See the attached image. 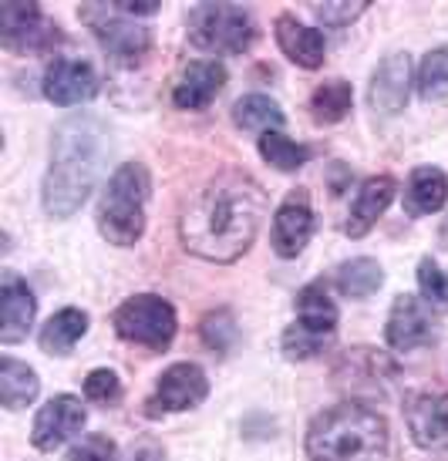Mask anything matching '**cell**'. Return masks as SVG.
Returning a JSON list of instances; mask_svg holds the SVG:
<instances>
[{
    "label": "cell",
    "mask_w": 448,
    "mask_h": 461,
    "mask_svg": "<svg viewBox=\"0 0 448 461\" xmlns=\"http://www.w3.org/2000/svg\"><path fill=\"white\" fill-rule=\"evenodd\" d=\"M267 219L263 185L236 168L219 172L196 193L179 219L182 246L209 263H233L253 246Z\"/></svg>",
    "instance_id": "obj_1"
},
{
    "label": "cell",
    "mask_w": 448,
    "mask_h": 461,
    "mask_svg": "<svg viewBox=\"0 0 448 461\" xmlns=\"http://www.w3.org/2000/svg\"><path fill=\"white\" fill-rule=\"evenodd\" d=\"M108 131L95 115L78 112L64 118L51 141V168L44 176V209L54 219L75 216L102 176Z\"/></svg>",
    "instance_id": "obj_2"
},
{
    "label": "cell",
    "mask_w": 448,
    "mask_h": 461,
    "mask_svg": "<svg viewBox=\"0 0 448 461\" xmlns=\"http://www.w3.org/2000/svg\"><path fill=\"white\" fill-rule=\"evenodd\" d=\"M310 461H398L391 424L364 404L320 411L307 428Z\"/></svg>",
    "instance_id": "obj_3"
},
{
    "label": "cell",
    "mask_w": 448,
    "mask_h": 461,
    "mask_svg": "<svg viewBox=\"0 0 448 461\" xmlns=\"http://www.w3.org/2000/svg\"><path fill=\"white\" fill-rule=\"evenodd\" d=\"M152 195L149 168L139 162L118 166L98 199V232L112 246H135L145 232V205Z\"/></svg>",
    "instance_id": "obj_4"
},
{
    "label": "cell",
    "mask_w": 448,
    "mask_h": 461,
    "mask_svg": "<svg viewBox=\"0 0 448 461\" xmlns=\"http://www.w3.org/2000/svg\"><path fill=\"white\" fill-rule=\"evenodd\" d=\"M189 41L213 54H243L256 41L253 14L236 4H199L189 11Z\"/></svg>",
    "instance_id": "obj_5"
},
{
    "label": "cell",
    "mask_w": 448,
    "mask_h": 461,
    "mask_svg": "<svg viewBox=\"0 0 448 461\" xmlns=\"http://www.w3.org/2000/svg\"><path fill=\"white\" fill-rule=\"evenodd\" d=\"M115 333L128 344H139L145 350H155V354H162L169 344H172V337H176V310L169 300L155 294H139L125 300L122 307L115 310Z\"/></svg>",
    "instance_id": "obj_6"
},
{
    "label": "cell",
    "mask_w": 448,
    "mask_h": 461,
    "mask_svg": "<svg viewBox=\"0 0 448 461\" xmlns=\"http://www.w3.org/2000/svg\"><path fill=\"white\" fill-rule=\"evenodd\" d=\"M81 17L91 24L98 44H102L115 61H122V65H135V61H142V58L149 54V48H152L149 27H142L135 17L122 14L115 4H112V7H85Z\"/></svg>",
    "instance_id": "obj_7"
},
{
    "label": "cell",
    "mask_w": 448,
    "mask_h": 461,
    "mask_svg": "<svg viewBox=\"0 0 448 461\" xmlns=\"http://www.w3.org/2000/svg\"><path fill=\"white\" fill-rule=\"evenodd\" d=\"M0 38L4 48L17 54H41L51 51L54 44L61 41V31L54 21H48L41 14L38 4H4L0 7Z\"/></svg>",
    "instance_id": "obj_8"
},
{
    "label": "cell",
    "mask_w": 448,
    "mask_h": 461,
    "mask_svg": "<svg viewBox=\"0 0 448 461\" xmlns=\"http://www.w3.org/2000/svg\"><path fill=\"white\" fill-rule=\"evenodd\" d=\"M98 88H102L98 71L81 58H54L44 71V98L54 102L58 108L91 102L98 95Z\"/></svg>",
    "instance_id": "obj_9"
},
{
    "label": "cell",
    "mask_w": 448,
    "mask_h": 461,
    "mask_svg": "<svg viewBox=\"0 0 448 461\" xmlns=\"http://www.w3.org/2000/svg\"><path fill=\"white\" fill-rule=\"evenodd\" d=\"M310 236H314V209H310V195L304 193V189H294V193L283 199L280 209H277V216H273V232H270V240H273L277 257L290 259V257H300V253H304V246L310 243Z\"/></svg>",
    "instance_id": "obj_10"
},
{
    "label": "cell",
    "mask_w": 448,
    "mask_h": 461,
    "mask_svg": "<svg viewBox=\"0 0 448 461\" xmlns=\"http://www.w3.org/2000/svg\"><path fill=\"white\" fill-rule=\"evenodd\" d=\"M85 404L71 394H58L51 397L44 408L38 411L34 418V428H31V441L38 451H54L61 448L71 435H78L85 428Z\"/></svg>",
    "instance_id": "obj_11"
},
{
    "label": "cell",
    "mask_w": 448,
    "mask_h": 461,
    "mask_svg": "<svg viewBox=\"0 0 448 461\" xmlns=\"http://www.w3.org/2000/svg\"><path fill=\"white\" fill-rule=\"evenodd\" d=\"M384 337H388V344L395 347V350H415V347L432 344L435 340V323H432L428 307L411 294L395 296V307L388 313Z\"/></svg>",
    "instance_id": "obj_12"
},
{
    "label": "cell",
    "mask_w": 448,
    "mask_h": 461,
    "mask_svg": "<svg viewBox=\"0 0 448 461\" xmlns=\"http://www.w3.org/2000/svg\"><path fill=\"white\" fill-rule=\"evenodd\" d=\"M209 394V381L199 364H172L155 387V397L149 401V408L155 411H189L196 404H203Z\"/></svg>",
    "instance_id": "obj_13"
},
{
    "label": "cell",
    "mask_w": 448,
    "mask_h": 461,
    "mask_svg": "<svg viewBox=\"0 0 448 461\" xmlns=\"http://www.w3.org/2000/svg\"><path fill=\"white\" fill-rule=\"evenodd\" d=\"M34 313H38V300L14 269L4 273V283H0V340L4 344H21L34 323Z\"/></svg>",
    "instance_id": "obj_14"
},
{
    "label": "cell",
    "mask_w": 448,
    "mask_h": 461,
    "mask_svg": "<svg viewBox=\"0 0 448 461\" xmlns=\"http://www.w3.org/2000/svg\"><path fill=\"white\" fill-rule=\"evenodd\" d=\"M415 445L425 451L448 448V394H418L405 408Z\"/></svg>",
    "instance_id": "obj_15"
},
{
    "label": "cell",
    "mask_w": 448,
    "mask_h": 461,
    "mask_svg": "<svg viewBox=\"0 0 448 461\" xmlns=\"http://www.w3.org/2000/svg\"><path fill=\"white\" fill-rule=\"evenodd\" d=\"M223 85H226V68L219 61H192L182 68L179 81L172 88V102L186 112H203L216 102Z\"/></svg>",
    "instance_id": "obj_16"
},
{
    "label": "cell",
    "mask_w": 448,
    "mask_h": 461,
    "mask_svg": "<svg viewBox=\"0 0 448 461\" xmlns=\"http://www.w3.org/2000/svg\"><path fill=\"white\" fill-rule=\"evenodd\" d=\"M411 91V58L388 54L371 77V108L381 115H398L408 104Z\"/></svg>",
    "instance_id": "obj_17"
},
{
    "label": "cell",
    "mask_w": 448,
    "mask_h": 461,
    "mask_svg": "<svg viewBox=\"0 0 448 461\" xmlns=\"http://www.w3.org/2000/svg\"><path fill=\"white\" fill-rule=\"evenodd\" d=\"M273 34H277V44H280V51L294 61V65L314 68L324 65V51H327V44H324V34L314 31V27L300 24L294 14H280L277 17V24H273Z\"/></svg>",
    "instance_id": "obj_18"
},
{
    "label": "cell",
    "mask_w": 448,
    "mask_h": 461,
    "mask_svg": "<svg viewBox=\"0 0 448 461\" xmlns=\"http://www.w3.org/2000/svg\"><path fill=\"white\" fill-rule=\"evenodd\" d=\"M395 193H398V182L391 179V176H371V179L364 182L354 205H351V216H347V222H344L347 236H354V240L368 236L374 222L384 216V209L391 205Z\"/></svg>",
    "instance_id": "obj_19"
},
{
    "label": "cell",
    "mask_w": 448,
    "mask_h": 461,
    "mask_svg": "<svg viewBox=\"0 0 448 461\" xmlns=\"http://www.w3.org/2000/svg\"><path fill=\"white\" fill-rule=\"evenodd\" d=\"M448 203V176L442 168L418 166L411 172L408 189H405V212L408 216H432Z\"/></svg>",
    "instance_id": "obj_20"
},
{
    "label": "cell",
    "mask_w": 448,
    "mask_h": 461,
    "mask_svg": "<svg viewBox=\"0 0 448 461\" xmlns=\"http://www.w3.org/2000/svg\"><path fill=\"white\" fill-rule=\"evenodd\" d=\"M88 330V313L85 310H75L68 307L61 313H54L51 321L41 327V350L44 354H54V357H61V354H71L75 344L85 337Z\"/></svg>",
    "instance_id": "obj_21"
},
{
    "label": "cell",
    "mask_w": 448,
    "mask_h": 461,
    "mask_svg": "<svg viewBox=\"0 0 448 461\" xmlns=\"http://www.w3.org/2000/svg\"><path fill=\"white\" fill-rule=\"evenodd\" d=\"M297 323L304 330H314L320 337H331L334 340V333H337V307L327 300L320 283H310V286H304L297 294Z\"/></svg>",
    "instance_id": "obj_22"
},
{
    "label": "cell",
    "mask_w": 448,
    "mask_h": 461,
    "mask_svg": "<svg viewBox=\"0 0 448 461\" xmlns=\"http://www.w3.org/2000/svg\"><path fill=\"white\" fill-rule=\"evenodd\" d=\"M41 391V381L38 374L31 371L27 364L14 357H4L0 360V401H4V408H27Z\"/></svg>",
    "instance_id": "obj_23"
},
{
    "label": "cell",
    "mask_w": 448,
    "mask_h": 461,
    "mask_svg": "<svg viewBox=\"0 0 448 461\" xmlns=\"http://www.w3.org/2000/svg\"><path fill=\"white\" fill-rule=\"evenodd\" d=\"M233 122L240 129L267 135V131H280V125L287 118H283L280 104L273 102V98H267V95H246V98H240V102L233 104Z\"/></svg>",
    "instance_id": "obj_24"
},
{
    "label": "cell",
    "mask_w": 448,
    "mask_h": 461,
    "mask_svg": "<svg viewBox=\"0 0 448 461\" xmlns=\"http://www.w3.org/2000/svg\"><path fill=\"white\" fill-rule=\"evenodd\" d=\"M351 102H354V91L347 81L334 77V81H324L314 95H310V112H314V122L317 125H334L351 112Z\"/></svg>",
    "instance_id": "obj_25"
},
{
    "label": "cell",
    "mask_w": 448,
    "mask_h": 461,
    "mask_svg": "<svg viewBox=\"0 0 448 461\" xmlns=\"http://www.w3.org/2000/svg\"><path fill=\"white\" fill-rule=\"evenodd\" d=\"M384 283V273L374 259L361 257V259H347L337 267V286L344 296H354V300H364L371 296L378 286Z\"/></svg>",
    "instance_id": "obj_26"
},
{
    "label": "cell",
    "mask_w": 448,
    "mask_h": 461,
    "mask_svg": "<svg viewBox=\"0 0 448 461\" xmlns=\"http://www.w3.org/2000/svg\"><path fill=\"white\" fill-rule=\"evenodd\" d=\"M260 155H263L273 168H280V172H297L300 166H307L310 149L290 141L287 135H280V131H267V135H260Z\"/></svg>",
    "instance_id": "obj_27"
},
{
    "label": "cell",
    "mask_w": 448,
    "mask_h": 461,
    "mask_svg": "<svg viewBox=\"0 0 448 461\" xmlns=\"http://www.w3.org/2000/svg\"><path fill=\"white\" fill-rule=\"evenodd\" d=\"M418 95L425 102L448 98V44L425 54L422 68H418Z\"/></svg>",
    "instance_id": "obj_28"
},
{
    "label": "cell",
    "mask_w": 448,
    "mask_h": 461,
    "mask_svg": "<svg viewBox=\"0 0 448 461\" xmlns=\"http://www.w3.org/2000/svg\"><path fill=\"white\" fill-rule=\"evenodd\" d=\"M418 290H422L428 307L448 310V273L432 257H425L418 263Z\"/></svg>",
    "instance_id": "obj_29"
},
{
    "label": "cell",
    "mask_w": 448,
    "mask_h": 461,
    "mask_svg": "<svg viewBox=\"0 0 448 461\" xmlns=\"http://www.w3.org/2000/svg\"><path fill=\"white\" fill-rule=\"evenodd\" d=\"M327 344H331V337H320V333H314V330H304L300 323L287 327V333H283V354H287L290 360L317 357V354H324V347Z\"/></svg>",
    "instance_id": "obj_30"
},
{
    "label": "cell",
    "mask_w": 448,
    "mask_h": 461,
    "mask_svg": "<svg viewBox=\"0 0 448 461\" xmlns=\"http://www.w3.org/2000/svg\"><path fill=\"white\" fill-rule=\"evenodd\" d=\"M364 11H368V0H331V4H317L314 17L324 27H344L351 21H358Z\"/></svg>",
    "instance_id": "obj_31"
},
{
    "label": "cell",
    "mask_w": 448,
    "mask_h": 461,
    "mask_svg": "<svg viewBox=\"0 0 448 461\" xmlns=\"http://www.w3.org/2000/svg\"><path fill=\"white\" fill-rule=\"evenodd\" d=\"M85 397L95 401V404H115L122 397V381L115 377V371L98 367V371H91L85 377Z\"/></svg>",
    "instance_id": "obj_32"
},
{
    "label": "cell",
    "mask_w": 448,
    "mask_h": 461,
    "mask_svg": "<svg viewBox=\"0 0 448 461\" xmlns=\"http://www.w3.org/2000/svg\"><path fill=\"white\" fill-rule=\"evenodd\" d=\"M203 340L206 347H213V350H230L233 340H236V323L226 310H219V313H209L203 321Z\"/></svg>",
    "instance_id": "obj_33"
},
{
    "label": "cell",
    "mask_w": 448,
    "mask_h": 461,
    "mask_svg": "<svg viewBox=\"0 0 448 461\" xmlns=\"http://www.w3.org/2000/svg\"><path fill=\"white\" fill-rule=\"evenodd\" d=\"M64 461H118V448L112 438L105 435H88L81 438L75 448L68 451Z\"/></svg>",
    "instance_id": "obj_34"
},
{
    "label": "cell",
    "mask_w": 448,
    "mask_h": 461,
    "mask_svg": "<svg viewBox=\"0 0 448 461\" xmlns=\"http://www.w3.org/2000/svg\"><path fill=\"white\" fill-rule=\"evenodd\" d=\"M115 7L128 17H152L159 11V0H115Z\"/></svg>",
    "instance_id": "obj_35"
},
{
    "label": "cell",
    "mask_w": 448,
    "mask_h": 461,
    "mask_svg": "<svg viewBox=\"0 0 448 461\" xmlns=\"http://www.w3.org/2000/svg\"><path fill=\"white\" fill-rule=\"evenodd\" d=\"M132 461H162V448H155V445H142V448L132 455Z\"/></svg>",
    "instance_id": "obj_36"
}]
</instances>
